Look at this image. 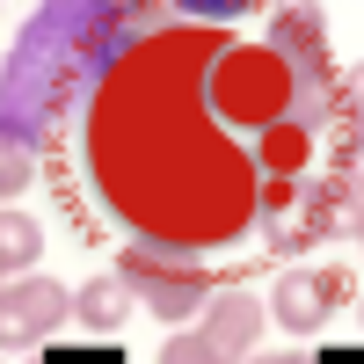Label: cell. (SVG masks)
<instances>
[{"label": "cell", "mask_w": 364, "mask_h": 364, "mask_svg": "<svg viewBox=\"0 0 364 364\" xmlns=\"http://www.w3.org/2000/svg\"><path fill=\"white\" fill-rule=\"evenodd\" d=\"M58 321H73V291H66V284L37 277V269L8 277V291H0V343H8V350L44 343Z\"/></svg>", "instance_id": "obj_1"}, {"label": "cell", "mask_w": 364, "mask_h": 364, "mask_svg": "<svg viewBox=\"0 0 364 364\" xmlns=\"http://www.w3.org/2000/svg\"><path fill=\"white\" fill-rule=\"evenodd\" d=\"M255 328H262V306H255V299H219L197 336L168 343V364H226V357H240V350L255 343Z\"/></svg>", "instance_id": "obj_2"}, {"label": "cell", "mask_w": 364, "mask_h": 364, "mask_svg": "<svg viewBox=\"0 0 364 364\" xmlns=\"http://www.w3.org/2000/svg\"><path fill=\"white\" fill-rule=\"evenodd\" d=\"M357 248H364V211H357Z\"/></svg>", "instance_id": "obj_11"}, {"label": "cell", "mask_w": 364, "mask_h": 364, "mask_svg": "<svg viewBox=\"0 0 364 364\" xmlns=\"http://www.w3.org/2000/svg\"><path fill=\"white\" fill-rule=\"evenodd\" d=\"M44 255V233H37V219H29V211H0V262H8V277H22L29 262Z\"/></svg>", "instance_id": "obj_6"}, {"label": "cell", "mask_w": 364, "mask_h": 364, "mask_svg": "<svg viewBox=\"0 0 364 364\" xmlns=\"http://www.w3.org/2000/svg\"><path fill=\"white\" fill-rule=\"evenodd\" d=\"M22 182H29V146H8V161H0V190H22Z\"/></svg>", "instance_id": "obj_8"}, {"label": "cell", "mask_w": 364, "mask_h": 364, "mask_svg": "<svg viewBox=\"0 0 364 364\" xmlns=\"http://www.w3.org/2000/svg\"><path fill=\"white\" fill-rule=\"evenodd\" d=\"M350 175H357V182H364V139H357V154H350Z\"/></svg>", "instance_id": "obj_10"}, {"label": "cell", "mask_w": 364, "mask_h": 364, "mask_svg": "<svg viewBox=\"0 0 364 364\" xmlns=\"http://www.w3.org/2000/svg\"><path fill=\"white\" fill-rule=\"evenodd\" d=\"M284 364H306V357H284Z\"/></svg>", "instance_id": "obj_13"}, {"label": "cell", "mask_w": 364, "mask_h": 364, "mask_svg": "<svg viewBox=\"0 0 364 364\" xmlns=\"http://www.w3.org/2000/svg\"><path fill=\"white\" fill-rule=\"evenodd\" d=\"M124 277L139 284V299H154L161 321H190L197 299H204V277H197V269H175V277H168V269H154V255H132Z\"/></svg>", "instance_id": "obj_4"}, {"label": "cell", "mask_w": 364, "mask_h": 364, "mask_svg": "<svg viewBox=\"0 0 364 364\" xmlns=\"http://www.w3.org/2000/svg\"><path fill=\"white\" fill-rule=\"evenodd\" d=\"M175 15H197V22H226V15H248L255 0H168Z\"/></svg>", "instance_id": "obj_7"}, {"label": "cell", "mask_w": 364, "mask_h": 364, "mask_svg": "<svg viewBox=\"0 0 364 364\" xmlns=\"http://www.w3.org/2000/svg\"><path fill=\"white\" fill-rule=\"evenodd\" d=\"M117 8H146V0H117Z\"/></svg>", "instance_id": "obj_12"}, {"label": "cell", "mask_w": 364, "mask_h": 364, "mask_svg": "<svg viewBox=\"0 0 364 364\" xmlns=\"http://www.w3.org/2000/svg\"><path fill=\"white\" fill-rule=\"evenodd\" d=\"M343 102H350V132L364 139V66L350 73V87H343Z\"/></svg>", "instance_id": "obj_9"}, {"label": "cell", "mask_w": 364, "mask_h": 364, "mask_svg": "<svg viewBox=\"0 0 364 364\" xmlns=\"http://www.w3.org/2000/svg\"><path fill=\"white\" fill-rule=\"evenodd\" d=\"M336 299H350V277H343V269H291V277L277 284V299H269V314H277L291 336H306V328L328 321Z\"/></svg>", "instance_id": "obj_3"}, {"label": "cell", "mask_w": 364, "mask_h": 364, "mask_svg": "<svg viewBox=\"0 0 364 364\" xmlns=\"http://www.w3.org/2000/svg\"><path fill=\"white\" fill-rule=\"evenodd\" d=\"M132 299H139L132 277H87V284L73 291V321L95 328V336H117V328L132 321Z\"/></svg>", "instance_id": "obj_5"}]
</instances>
